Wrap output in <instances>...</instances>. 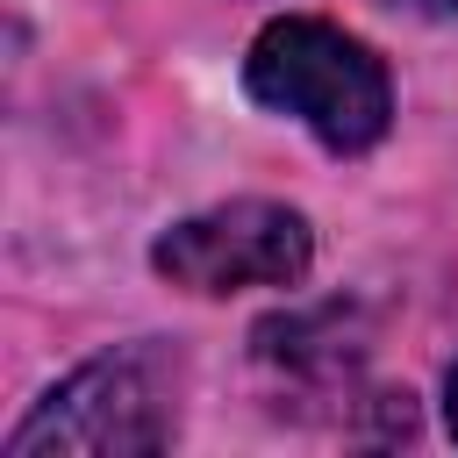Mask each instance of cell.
<instances>
[{"label": "cell", "instance_id": "3", "mask_svg": "<svg viewBox=\"0 0 458 458\" xmlns=\"http://www.w3.org/2000/svg\"><path fill=\"white\" fill-rule=\"evenodd\" d=\"M150 265L186 293H236V286H293L308 272V222L272 200H229L157 236Z\"/></svg>", "mask_w": 458, "mask_h": 458}, {"label": "cell", "instance_id": "6", "mask_svg": "<svg viewBox=\"0 0 458 458\" xmlns=\"http://www.w3.org/2000/svg\"><path fill=\"white\" fill-rule=\"evenodd\" d=\"M451 437H458V372H451Z\"/></svg>", "mask_w": 458, "mask_h": 458}, {"label": "cell", "instance_id": "4", "mask_svg": "<svg viewBox=\"0 0 458 458\" xmlns=\"http://www.w3.org/2000/svg\"><path fill=\"white\" fill-rule=\"evenodd\" d=\"M258 358L286 379V386H351L365 344H358V315L351 308H308V315H272L258 329Z\"/></svg>", "mask_w": 458, "mask_h": 458}, {"label": "cell", "instance_id": "1", "mask_svg": "<svg viewBox=\"0 0 458 458\" xmlns=\"http://www.w3.org/2000/svg\"><path fill=\"white\" fill-rule=\"evenodd\" d=\"M243 79H250V93L265 107L308 122L329 150H372L386 136V114H394L386 64L358 36H344L329 21H308V14L272 21L250 43Z\"/></svg>", "mask_w": 458, "mask_h": 458}, {"label": "cell", "instance_id": "5", "mask_svg": "<svg viewBox=\"0 0 458 458\" xmlns=\"http://www.w3.org/2000/svg\"><path fill=\"white\" fill-rule=\"evenodd\" d=\"M386 7H408V14H451L458 0H386Z\"/></svg>", "mask_w": 458, "mask_h": 458}, {"label": "cell", "instance_id": "2", "mask_svg": "<svg viewBox=\"0 0 458 458\" xmlns=\"http://www.w3.org/2000/svg\"><path fill=\"white\" fill-rule=\"evenodd\" d=\"M172 444V408L143 351L93 358L7 437V458H150Z\"/></svg>", "mask_w": 458, "mask_h": 458}]
</instances>
